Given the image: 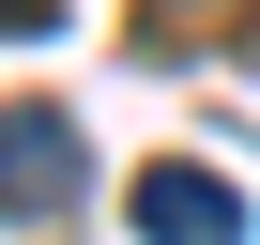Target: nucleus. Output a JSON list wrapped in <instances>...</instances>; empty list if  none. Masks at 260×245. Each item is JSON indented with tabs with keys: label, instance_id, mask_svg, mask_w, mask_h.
<instances>
[{
	"label": "nucleus",
	"instance_id": "nucleus-4",
	"mask_svg": "<svg viewBox=\"0 0 260 245\" xmlns=\"http://www.w3.org/2000/svg\"><path fill=\"white\" fill-rule=\"evenodd\" d=\"M46 16H61V0H0V46H16V31H46Z\"/></svg>",
	"mask_w": 260,
	"mask_h": 245
},
{
	"label": "nucleus",
	"instance_id": "nucleus-3",
	"mask_svg": "<svg viewBox=\"0 0 260 245\" xmlns=\"http://www.w3.org/2000/svg\"><path fill=\"white\" fill-rule=\"evenodd\" d=\"M245 0H138V31H230Z\"/></svg>",
	"mask_w": 260,
	"mask_h": 245
},
{
	"label": "nucleus",
	"instance_id": "nucleus-2",
	"mask_svg": "<svg viewBox=\"0 0 260 245\" xmlns=\"http://www.w3.org/2000/svg\"><path fill=\"white\" fill-rule=\"evenodd\" d=\"M77 184H92L77 122H61V107H0V215H61Z\"/></svg>",
	"mask_w": 260,
	"mask_h": 245
},
{
	"label": "nucleus",
	"instance_id": "nucleus-1",
	"mask_svg": "<svg viewBox=\"0 0 260 245\" xmlns=\"http://www.w3.org/2000/svg\"><path fill=\"white\" fill-rule=\"evenodd\" d=\"M122 215H138V245H245V199L214 169H184V154H153L138 184H122Z\"/></svg>",
	"mask_w": 260,
	"mask_h": 245
}]
</instances>
